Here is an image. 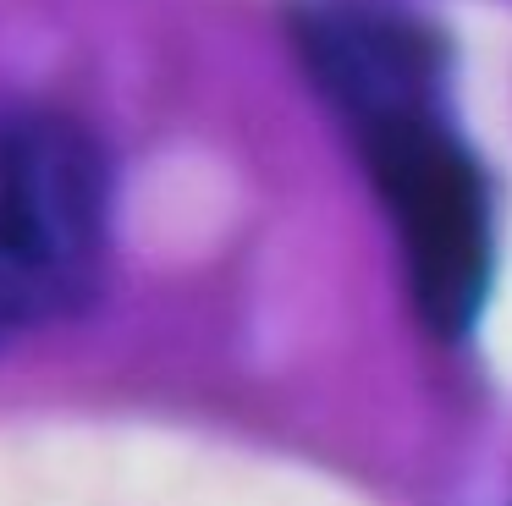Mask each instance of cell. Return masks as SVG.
Here are the masks:
<instances>
[{"instance_id":"obj_1","label":"cell","mask_w":512,"mask_h":506,"mask_svg":"<svg viewBox=\"0 0 512 506\" xmlns=\"http://www.w3.org/2000/svg\"><path fill=\"white\" fill-rule=\"evenodd\" d=\"M111 259V160L67 110L0 105V347L78 314Z\"/></svg>"},{"instance_id":"obj_2","label":"cell","mask_w":512,"mask_h":506,"mask_svg":"<svg viewBox=\"0 0 512 506\" xmlns=\"http://www.w3.org/2000/svg\"><path fill=\"white\" fill-rule=\"evenodd\" d=\"M347 127L391 215L419 319L435 336H463L496 270V209L479 160L446 127L435 99L386 105Z\"/></svg>"}]
</instances>
